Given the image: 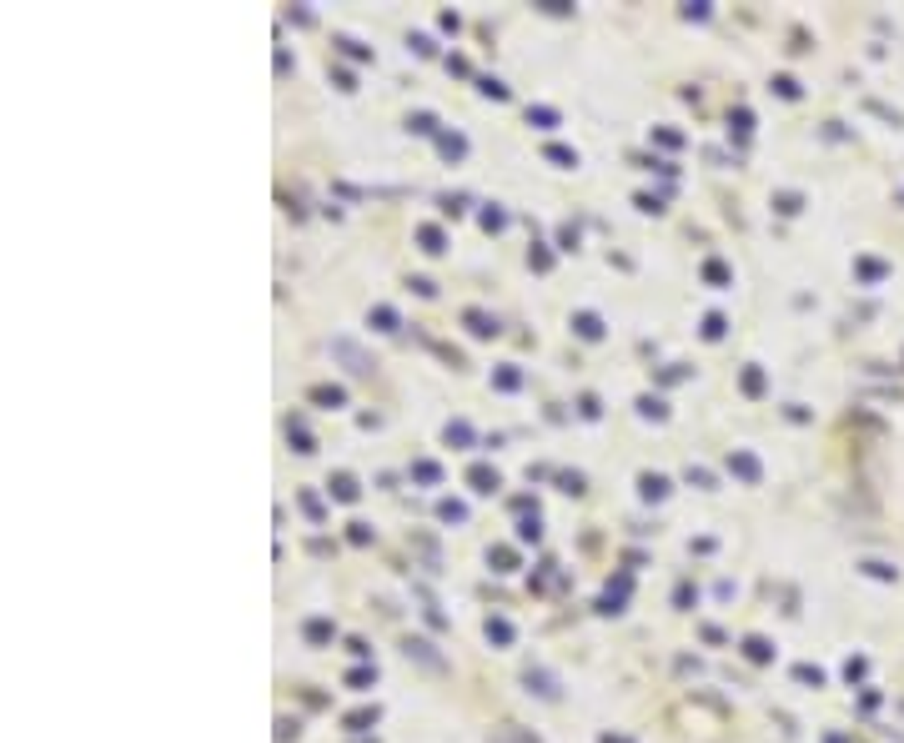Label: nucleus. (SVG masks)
<instances>
[{
    "label": "nucleus",
    "mask_w": 904,
    "mask_h": 743,
    "mask_svg": "<svg viewBox=\"0 0 904 743\" xmlns=\"http://www.w3.org/2000/svg\"><path fill=\"white\" fill-rule=\"evenodd\" d=\"M728 467H733V472H739V477H749V482H754V477H759V463H754V457H749V452H733V457H728Z\"/></svg>",
    "instance_id": "nucleus-1"
},
{
    "label": "nucleus",
    "mask_w": 904,
    "mask_h": 743,
    "mask_svg": "<svg viewBox=\"0 0 904 743\" xmlns=\"http://www.w3.org/2000/svg\"><path fill=\"white\" fill-rule=\"evenodd\" d=\"M487 638H497V643H507V638H513V628H507V623H502V618H487Z\"/></svg>",
    "instance_id": "nucleus-2"
},
{
    "label": "nucleus",
    "mask_w": 904,
    "mask_h": 743,
    "mask_svg": "<svg viewBox=\"0 0 904 743\" xmlns=\"http://www.w3.org/2000/svg\"><path fill=\"white\" fill-rule=\"evenodd\" d=\"M468 322H473V331H478V336H487V331H497V322H487V317H482V312H468Z\"/></svg>",
    "instance_id": "nucleus-3"
},
{
    "label": "nucleus",
    "mask_w": 904,
    "mask_h": 743,
    "mask_svg": "<svg viewBox=\"0 0 904 743\" xmlns=\"http://www.w3.org/2000/svg\"><path fill=\"white\" fill-rule=\"evenodd\" d=\"M307 638H312V643H322V638H332V623H322V618H317V623H307Z\"/></svg>",
    "instance_id": "nucleus-4"
},
{
    "label": "nucleus",
    "mask_w": 904,
    "mask_h": 743,
    "mask_svg": "<svg viewBox=\"0 0 904 743\" xmlns=\"http://www.w3.org/2000/svg\"><path fill=\"white\" fill-rule=\"evenodd\" d=\"M473 482H478V487H482V492H492V487H497V472H487V467H478V472H473Z\"/></svg>",
    "instance_id": "nucleus-5"
},
{
    "label": "nucleus",
    "mask_w": 904,
    "mask_h": 743,
    "mask_svg": "<svg viewBox=\"0 0 904 743\" xmlns=\"http://www.w3.org/2000/svg\"><path fill=\"white\" fill-rule=\"evenodd\" d=\"M663 492H668L663 477H643V497H663Z\"/></svg>",
    "instance_id": "nucleus-6"
},
{
    "label": "nucleus",
    "mask_w": 904,
    "mask_h": 743,
    "mask_svg": "<svg viewBox=\"0 0 904 743\" xmlns=\"http://www.w3.org/2000/svg\"><path fill=\"white\" fill-rule=\"evenodd\" d=\"M332 487H337V497H342V502H352V497H357V487H352V477H337V482H332Z\"/></svg>",
    "instance_id": "nucleus-7"
},
{
    "label": "nucleus",
    "mask_w": 904,
    "mask_h": 743,
    "mask_svg": "<svg viewBox=\"0 0 904 743\" xmlns=\"http://www.w3.org/2000/svg\"><path fill=\"white\" fill-rule=\"evenodd\" d=\"M578 331H583V336H598L603 327H598V317H588V312H583V317H578Z\"/></svg>",
    "instance_id": "nucleus-8"
},
{
    "label": "nucleus",
    "mask_w": 904,
    "mask_h": 743,
    "mask_svg": "<svg viewBox=\"0 0 904 743\" xmlns=\"http://www.w3.org/2000/svg\"><path fill=\"white\" fill-rule=\"evenodd\" d=\"M548 156H553V161H568V166H578V156H573V151H563V146H548Z\"/></svg>",
    "instance_id": "nucleus-9"
},
{
    "label": "nucleus",
    "mask_w": 904,
    "mask_h": 743,
    "mask_svg": "<svg viewBox=\"0 0 904 743\" xmlns=\"http://www.w3.org/2000/svg\"><path fill=\"white\" fill-rule=\"evenodd\" d=\"M422 242H427V251H442V237L432 232V226H422Z\"/></svg>",
    "instance_id": "nucleus-10"
},
{
    "label": "nucleus",
    "mask_w": 904,
    "mask_h": 743,
    "mask_svg": "<svg viewBox=\"0 0 904 743\" xmlns=\"http://www.w3.org/2000/svg\"><path fill=\"white\" fill-rule=\"evenodd\" d=\"M372 317H377V327H382V331H392V322H397V317H392V312H387V307H377V312H372Z\"/></svg>",
    "instance_id": "nucleus-11"
}]
</instances>
